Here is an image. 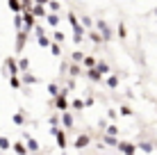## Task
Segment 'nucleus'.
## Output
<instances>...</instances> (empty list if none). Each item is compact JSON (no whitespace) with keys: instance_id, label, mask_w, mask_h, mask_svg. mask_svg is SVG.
Wrapping results in <instances>:
<instances>
[{"instance_id":"obj_1","label":"nucleus","mask_w":157,"mask_h":155,"mask_svg":"<svg viewBox=\"0 0 157 155\" xmlns=\"http://www.w3.org/2000/svg\"><path fill=\"white\" fill-rule=\"evenodd\" d=\"M23 23L28 25V30H30L32 25H34V14L32 12H23Z\"/></svg>"},{"instance_id":"obj_2","label":"nucleus","mask_w":157,"mask_h":155,"mask_svg":"<svg viewBox=\"0 0 157 155\" xmlns=\"http://www.w3.org/2000/svg\"><path fill=\"white\" fill-rule=\"evenodd\" d=\"M57 107H59V110H64V107H66V91L57 96Z\"/></svg>"},{"instance_id":"obj_3","label":"nucleus","mask_w":157,"mask_h":155,"mask_svg":"<svg viewBox=\"0 0 157 155\" xmlns=\"http://www.w3.org/2000/svg\"><path fill=\"white\" fill-rule=\"evenodd\" d=\"M55 135H57V144H59V146H66V137H64V132L62 130H55Z\"/></svg>"},{"instance_id":"obj_4","label":"nucleus","mask_w":157,"mask_h":155,"mask_svg":"<svg viewBox=\"0 0 157 155\" xmlns=\"http://www.w3.org/2000/svg\"><path fill=\"white\" fill-rule=\"evenodd\" d=\"M118 148H121V151H125L128 155L134 153V146H132V144H118Z\"/></svg>"},{"instance_id":"obj_5","label":"nucleus","mask_w":157,"mask_h":155,"mask_svg":"<svg viewBox=\"0 0 157 155\" xmlns=\"http://www.w3.org/2000/svg\"><path fill=\"white\" fill-rule=\"evenodd\" d=\"M9 7H12L14 12H21V9H23V5H21L18 0H9Z\"/></svg>"},{"instance_id":"obj_6","label":"nucleus","mask_w":157,"mask_h":155,"mask_svg":"<svg viewBox=\"0 0 157 155\" xmlns=\"http://www.w3.org/2000/svg\"><path fill=\"white\" fill-rule=\"evenodd\" d=\"M86 141H89L86 137H78V139H75V146H78V148H82V146H86Z\"/></svg>"},{"instance_id":"obj_7","label":"nucleus","mask_w":157,"mask_h":155,"mask_svg":"<svg viewBox=\"0 0 157 155\" xmlns=\"http://www.w3.org/2000/svg\"><path fill=\"white\" fill-rule=\"evenodd\" d=\"M23 44H25V34L21 32V34H18V44H16V48H18V50H23Z\"/></svg>"},{"instance_id":"obj_8","label":"nucleus","mask_w":157,"mask_h":155,"mask_svg":"<svg viewBox=\"0 0 157 155\" xmlns=\"http://www.w3.org/2000/svg\"><path fill=\"white\" fill-rule=\"evenodd\" d=\"M14 148H16V153H18V155H25V153H28L23 144H14Z\"/></svg>"},{"instance_id":"obj_9","label":"nucleus","mask_w":157,"mask_h":155,"mask_svg":"<svg viewBox=\"0 0 157 155\" xmlns=\"http://www.w3.org/2000/svg\"><path fill=\"white\" fill-rule=\"evenodd\" d=\"M32 14H34V16H41V14H46V12H43V9H41V5H36V7L32 9Z\"/></svg>"},{"instance_id":"obj_10","label":"nucleus","mask_w":157,"mask_h":155,"mask_svg":"<svg viewBox=\"0 0 157 155\" xmlns=\"http://www.w3.org/2000/svg\"><path fill=\"white\" fill-rule=\"evenodd\" d=\"M7 66H9V71H12V73H16V64H14V60H7Z\"/></svg>"},{"instance_id":"obj_11","label":"nucleus","mask_w":157,"mask_h":155,"mask_svg":"<svg viewBox=\"0 0 157 155\" xmlns=\"http://www.w3.org/2000/svg\"><path fill=\"white\" fill-rule=\"evenodd\" d=\"M28 144H30L32 151H36V148H39V146H36V141H34V139H30V137H28Z\"/></svg>"},{"instance_id":"obj_12","label":"nucleus","mask_w":157,"mask_h":155,"mask_svg":"<svg viewBox=\"0 0 157 155\" xmlns=\"http://www.w3.org/2000/svg\"><path fill=\"white\" fill-rule=\"evenodd\" d=\"M94 64H96V62L91 60V57H84V66H94Z\"/></svg>"},{"instance_id":"obj_13","label":"nucleus","mask_w":157,"mask_h":155,"mask_svg":"<svg viewBox=\"0 0 157 155\" xmlns=\"http://www.w3.org/2000/svg\"><path fill=\"white\" fill-rule=\"evenodd\" d=\"M98 71H100V73H107L109 68H107V64H98Z\"/></svg>"},{"instance_id":"obj_14","label":"nucleus","mask_w":157,"mask_h":155,"mask_svg":"<svg viewBox=\"0 0 157 155\" xmlns=\"http://www.w3.org/2000/svg\"><path fill=\"white\" fill-rule=\"evenodd\" d=\"M89 76H91V78H94V80H100V71H91V73H89Z\"/></svg>"},{"instance_id":"obj_15","label":"nucleus","mask_w":157,"mask_h":155,"mask_svg":"<svg viewBox=\"0 0 157 155\" xmlns=\"http://www.w3.org/2000/svg\"><path fill=\"white\" fill-rule=\"evenodd\" d=\"M0 146H2V148H9V141H7V139H2V137H0Z\"/></svg>"},{"instance_id":"obj_16","label":"nucleus","mask_w":157,"mask_h":155,"mask_svg":"<svg viewBox=\"0 0 157 155\" xmlns=\"http://www.w3.org/2000/svg\"><path fill=\"white\" fill-rule=\"evenodd\" d=\"M48 2V0H36V5H46Z\"/></svg>"}]
</instances>
